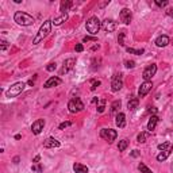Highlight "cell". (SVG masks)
Instances as JSON below:
<instances>
[{"instance_id": "cell-1", "label": "cell", "mask_w": 173, "mask_h": 173, "mask_svg": "<svg viewBox=\"0 0 173 173\" xmlns=\"http://www.w3.org/2000/svg\"><path fill=\"white\" fill-rule=\"evenodd\" d=\"M51 25H53V20L48 19L43 22V25L41 26V29H39L38 34L35 35V38H34V41H32V45H38L41 41H43V39L46 38V37L50 34L51 31Z\"/></svg>"}, {"instance_id": "cell-2", "label": "cell", "mask_w": 173, "mask_h": 173, "mask_svg": "<svg viewBox=\"0 0 173 173\" xmlns=\"http://www.w3.org/2000/svg\"><path fill=\"white\" fill-rule=\"evenodd\" d=\"M14 20L20 26H31L34 23V18L27 12H23V11H16L15 15H14Z\"/></svg>"}, {"instance_id": "cell-3", "label": "cell", "mask_w": 173, "mask_h": 173, "mask_svg": "<svg viewBox=\"0 0 173 173\" xmlns=\"http://www.w3.org/2000/svg\"><path fill=\"white\" fill-rule=\"evenodd\" d=\"M85 29H86V31L89 32V34L96 35L97 32H99V30L102 29V23H100L99 18H97V16H91L89 19L86 20V23H85Z\"/></svg>"}, {"instance_id": "cell-4", "label": "cell", "mask_w": 173, "mask_h": 173, "mask_svg": "<svg viewBox=\"0 0 173 173\" xmlns=\"http://www.w3.org/2000/svg\"><path fill=\"white\" fill-rule=\"evenodd\" d=\"M25 86H26V84H25V83H22V81L12 84V85H11L10 88L7 89L6 96H7V97H15V96H18L19 93H22V92H23Z\"/></svg>"}, {"instance_id": "cell-5", "label": "cell", "mask_w": 173, "mask_h": 173, "mask_svg": "<svg viewBox=\"0 0 173 173\" xmlns=\"http://www.w3.org/2000/svg\"><path fill=\"white\" fill-rule=\"evenodd\" d=\"M68 108H69V112L77 114V112H81L84 110V103L81 102L80 97H73L68 103Z\"/></svg>"}, {"instance_id": "cell-6", "label": "cell", "mask_w": 173, "mask_h": 173, "mask_svg": "<svg viewBox=\"0 0 173 173\" xmlns=\"http://www.w3.org/2000/svg\"><path fill=\"white\" fill-rule=\"evenodd\" d=\"M100 137L103 139H106L108 143H112L116 139V137H118V133L114 128H103L102 131H100Z\"/></svg>"}, {"instance_id": "cell-7", "label": "cell", "mask_w": 173, "mask_h": 173, "mask_svg": "<svg viewBox=\"0 0 173 173\" xmlns=\"http://www.w3.org/2000/svg\"><path fill=\"white\" fill-rule=\"evenodd\" d=\"M122 86H123V74L122 73H116L115 76L112 77L111 91H112V92H118Z\"/></svg>"}, {"instance_id": "cell-8", "label": "cell", "mask_w": 173, "mask_h": 173, "mask_svg": "<svg viewBox=\"0 0 173 173\" xmlns=\"http://www.w3.org/2000/svg\"><path fill=\"white\" fill-rule=\"evenodd\" d=\"M156 73H157V65L150 64V65H148V66L145 68L143 73H142V77H143L145 81H150V79L153 76H156Z\"/></svg>"}, {"instance_id": "cell-9", "label": "cell", "mask_w": 173, "mask_h": 173, "mask_svg": "<svg viewBox=\"0 0 173 173\" xmlns=\"http://www.w3.org/2000/svg\"><path fill=\"white\" fill-rule=\"evenodd\" d=\"M151 88H153V83H151V81H145L143 84H141L139 89H138V96L145 97L151 91Z\"/></svg>"}, {"instance_id": "cell-10", "label": "cell", "mask_w": 173, "mask_h": 173, "mask_svg": "<svg viewBox=\"0 0 173 173\" xmlns=\"http://www.w3.org/2000/svg\"><path fill=\"white\" fill-rule=\"evenodd\" d=\"M43 127H45V120H43V119H37L35 122L31 125L32 134H35V135L41 134V131L43 130Z\"/></svg>"}, {"instance_id": "cell-11", "label": "cell", "mask_w": 173, "mask_h": 173, "mask_svg": "<svg viewBox=\"0 0 173 173\" xmlns=\"http://www.w3.org/2000/svg\"><path fill=\"white\" fill-rule=\"evenodd\" d=\"M116 22L115 20H112V19H106L104 22L102 23V27H103V30L104 31H107V32H112V31H115L116 30Z\"/></svg>"}, {"instance_id": "cell-12", "label": "cell", "mask_w": 173, "mask_h": 173, "mask_svg": "<svg viewBox=\"0 0 173 173\" xmlns=\"http://www.w3.org/2000/svg\"><path fill=\"white\" fill-rule=\"evenodd\" d=\"M119 18H120V20H122L125 25H130V22H131V11L128 10V8H123L122 11H120V14H119Z\"/></svg>"}, {"instance_id": "cell-13", "label": "cell", "mask_w": 173, "mask_h": 173, "mask_svg": "<svg viewBox=\"0 0 173 173\" xmlns=\"http://www.w3.org/2000/svg\"><path fill=\"white\" fill-rule=\"evenodd\" d=\"M43 148L46 149H54V148H60V141H57L56 138H48V139H45V142H43Z\"/></svg>"}, {"instance_id": "cell-14", "label": "cell", "mask_w": 173, "mask_h": 173, "mask_svg": "<svg viewBox=\"0 0 173 173\" xmlns=\"http://www.w3.org/2000/svg\"><path fill=\"white\" fill-rule=\"evenodd\" d=\"M169 42H170V39L168 35H160L156 39L154 43H156V46H158V48H165V46L169 45Z\"/></svg>"}, {"instance_id": "cell-15", "label": "cell", "mask_w": 173, "mask_h": 173, "mask_svg": "<svg viewBox=\"0 0 173 173\" xmlns=\"http://www.w3.org/2000/svg\"><path fill=\"white\" fill-rule=\"evenodd\" d=\"M62 83V80L60 79V77H56V76H53V77H50L48 81H46L45 84H43V86L45 88H51V86H57V85H60V84Z\"/></svg>"}, {"instance_id": "cell-16", "label": "cell", "mask_w": 173, "mask_h": 173, "mask_svg": "<svg viewBox=\"0 0 173 173\" xmlns=\"http://www.w3.org/2000/svg\"><path fill=\"white\" fill-rule=\"evenodd\" d=\"M76 64V60L74 58H68L66 61H64V68H62V73H68L69 71H72Z\"/></svg>"}, {"instance_id": "cell-17", "label": "cell", "mask_w": 173, "mask_h": 173, "mask_svg": "<svg viewBox=\"0 0 173 173\" xmlns=\"http://www.w3.org/2000/svg\"><path fill=\"white\" fill-rule=\"evenodd\" d=\"M115 123H116V126H118L119 128H123L126 126V115L123 114V112H119L118 115H116Z\"/></svg>"}, {"instance_id": "cell-18", "label": "cell", "mask_w": 173, "mask_h": 173, "mask_svg": "<svg viewBox=\"0 0 173 173\" xmlns=\"http://www.w3.org/2000/svg\"><path fill=\"white\" fill-rule=\"evenodd\" d=\"M158 120H160V119H158V116L157 115H151V118L149 119V122H148V130L149 131H153L154 128L157 127V123H158Z\"/></svg>"}, {"instance_id": "cell-19", "label": "cell", "mask_w": 173, "mask_h": 173, "mask_svg": "<svg viewBox=\"0 0 173 173\" xmlns=\"http://www.w3.org/2000/svg\"><path fill=\"white\" fill-rule=\"evenodd\" d=\"M73 170H74V173H88V172H89L88 167H85V165H83V164H80V162L74 164V165H73Z\"/></svg>"}, {"instance_id": "cell-20", "label": "cell", "mask_w": 173, "mask_h": 173, "mask_svg": "<svg viewBox=\"0 0 173 173\" xmlns=\"http://www.w3.org/2000/svg\"><path fill=\"white\" fill-rule=\"evenodd\" d=\"M72 6H73L72 1H69V0H62L61 4H60V11H61L62 14H66Z\"/></svg>"}, {"instance_id": "cell-21", "label": "cell", "mask_w": 173, "mask_h": 173, "mask_svg": "<svg viewBox=\"0 0 173 173\" xmlns=\"http://www.w3.org/2000/svg\"><path fill=\"white\" fill-rule=\"evenodd\" d=\"M138 104H139V99H138V97H133V99L128 100L127 108L130 110V111H134V110L138 107Z\"/></svg>"}, {"instance_id": "cell-22", "label": "cell", "mask_w": 173, "mask_h": 173, "mask_svg": "<svg viewBox=\"0 0 173 173\" xmlns=\"http://www.w3.org/2000/svg\"><path fill=\"white\" fill-rule=\"evenodd\" d=\"M120 106H122V102L120 100H115V102H112L111 104V114H114V115H118L119 114V108H120Z\"/></svg>"}, {"instance_id": "cell-23", "label": "cell", "mask_w": 173, "mask_h": 173, "mask_svg": "<svg viewBox=\"0 0 173 173\" xmlns=\"http://www.w3.org/2000/svg\"><path fill=\"white\" fill-rule=\"evenodd\" d=\"M66 20H68V14H62L61 16L54 18V20H53V25H54V26H60V25H62L64 22H66Z\"/></svg>"}, {"instance_id": "cell-24", "label": "cell", "mask_w": 173, "mask_h": 173, "mask_svg": "<svg viewBox=\"0 0 173 173\" xmlns=\"http://www.w3.org/2000/svg\"><path fill=\"white\" fill-rule=\"evenodd\" d=\"M170 154V150H162L160 154L157 156V161H160V162H162V161H165L168 157H169Z\"/></svg>"}, {"instance_id": "cell-25", "label": "cell", "mask_w": 173, "mask_h": 173, "mask_svg": "<svg viewBox=\"0 0 173 173\" xmlns=\"http://www.w3.org/2000/svg\"><path fill=\"white\" fill-rule=\"evenodd\" d=\"M127 50V53H130V54H137V56H141L145 53L143 49H133V48H127L126 49Z\"/></svg>"}, {"instance_id": "cell-26", "label": "cell", "mask_w": 173, "mask_h": 173, "mask_svg": "<svg viewBox=\"0 0 173 173\" xmlns=\"http://www.w3.org/2000/svg\"><path fill=\"white\" fill-rule=\"evenodd\" d=\"M127 146H128V141H127V139H122V141H119V145H118L119 151H125Z\"/></svg>"}, {"instance_id": "cell-27", "label": "cell", "mask_w": 173, "mask_h": 173, "mask_svg": "<svg viewBox=\"0 0 173 173\" xmlns=\"http://www.w3.org/2000/svg\"><path fill=\"white\" fill-rule=\"evenodd\" d=\"M148 133H139L138 134V137H137V141L139 142V143H145L146 142V138H148Z\"/></svg>"}, {"instance_id": "cell-28", "label": "cell", "mask_w": 173, "mask_h": 173, "mask_svg": "<svg viewBox=\"0 0 173 173\" xmlns=\"http://www.w3.org/2000/svg\"><path fill=\"white\" fill-rule=\"evenodd\" d=\"M138 169L141 170V173H153L145 164H139V165H138Z\"/></svg>"}, {"instance_id": "cell-29", "label": "cell", "mask_w": 173, "mask_h": 173, "mask_svg": "<svg viewBox=\"0 0 173 173\" xmlns=\"http://www.w3.org/2000/svg\"><path fill=\"white\" fill-rule=\"evenodd\" d=\"M31 170L32 172H37V173H41L42 170H43V167H42L41 164H37V165L34 164V165L31 167Z\"/></svg>"}, {"instance_id": "cell-30", "label": "cell", "mask_w": 173, "mask_h": 173, "mask_svg": "<svg viewBox=\"0 0 173 173\" xmlns=\"http://www.w3.org/2000/svg\"><path fill=\"white\" fill-rule=\"evenodd\" d=\"M125 37H126V32L122 31V32H119V37H118V42H119V45L123 46L125 45Z\"/></svg>"}, {"instance_id": "cell-31", "label": "cell", "mask_w": 173, "mask_h": 173, "mask_svg": "<svg viewBox=\"0 0 173 173\" xmlns=\"http://www.w3.org/2000/svg\"><path fill=\"white\" fill-rule=\"evenodd\" d=\"M169 146H170L169 142H164V143L158 145L157 148H158V150H168V148H169Z\"/></svg>"}, {"instance_id": "cell-32", "label": "cell", "mask_w": 173, "mask_h": 173, "mask_svg": "<svg viewBox=\"0 0 173 173\" xmlns=\"http://www.w3.org/2000/svg\"><path fill=\"white\" fill-rule=\"evenodd\" d=\"M57 69V64L56 62H51V64H49L48 66H46V71L48 72H53V71H56Z\"/></svg>"}, {"instance_id": "cell-33", "label": "cell", "mask_w": 173, "mask_h": 173, "mask_svg": "<svg viewBox=\"0 0 173 173\" xmlns=\"http://www.w3.org/2000/svg\"><path fill=\"white\" fill-rule=\"evenodd\" d=\"M0 43H1V45H0V50H1V51L7 50V49H8V46H10V45H8V42H7V41H1V42H0Z\"/></svg>"}, {"instance_id": "cell-34", "label": "cell", "mask_w": 173, "mask_h": 173, "mask_svg": "<svg viewBox=\"0 0 173 173\" xmlns=\"http://www.w3.org/2000/svg\"><path fill=\"white\" fill-rule=\"evenodd\" d=\"M69 126H72V122H64L58 126V128H60V130H65V128L69 127Z\"/></svg>"}, {"instance_id": "cell-35", "label": "cell", "mask_w": 173, "mask_h": 173, "mask_svg": "<svg viewBox=\"0 0 173 173\" xmlns=\"http://www.w3.org/2000/svg\"><path fill=\"white\" fill-rule=\"evenodd\" d=\"M125 66L127 68V69H133V68L135 66V62L134 61H125Z\"/></svg>"}, {"instance_id": "cell-36", "label": "cell", "mask_w": 173, "mask_h": 173, "mask_svg": "<svg viewBox=\"0 0 173 173\" xmlns=\"http://www.w3.org/2000/svg\"><path fill=\"white\" fill-rule=\"evenodd\" d=\"M95 42L96 41V37H84L83 38V42Z\"/></svg>"}, {"instance_id": "cell-37", "label": "cell", "mask_w": 173, "mask_h": 173, "mask_svg": "<svg viewBox=\"0 0 173 173\" xmlns=\"http://www.w3.org/2000/svg\"><path fill=\"white\" fill-rule=\"evenodd\" d=\"M156 4H157L158 7H165V6H168V1L165 0V1H160V0H156Z\"/></svg>"}, {"instance_id": "cell-38", "label": "cell", "mask_w": 173, "mask_h": 173, "mask_svg": "<svg viewBox=\"0 0 173 173\" xmlns=\"http://www.w3.org/2000/svg\"><path fill=\"white\" fill-rule=\"evenodd\" d=\"M130 156H131V157H134V158H137V157H139V156H141V153H139L138 150H133L131 153H130Z\"/></svg>"}, {"instance_id": "cell-39", "label": "cell", "mask_w": 173, "mask_h": 173, "mask_svg": "<svg viewBox=\"0 0 173 173\" xmlns=\"http://www.w3.org/2000/svg\"><path fill=\"white\" fill-rule=\"evenodd\" d=\"M97 85H100V81L97 80V81H93V84H92V86H91V91H95L97 88Z\"/></svg>"}, {"instance_id": "cell-40", "label": "cell", "mask_w": 173, "mask_h": 173, "mask_svg": "<svg viewBox=\"0 0 173 173\" xmlns=\"http://www.w3.org/2000/svg\"><path fill=\"white\" fill-rule=\"evenodd\" d=\"M104 110H106V106H104V102H102V104L97 107V112H103Z\"/></svg>"}, {"instance_id": "cell-41", "label": "cell", "mask_w": 173, "mask_h": 173, "mask_svg": "<svg viewBox=\"0 0 173 173\" xmlns=\"http://www.w3.org/2000/svg\"><path fill=\"white\" fill-rule=\"evenodd\" d=\"M84 50V46L81 45V43H79V45H76V51L77 53H81V51Z\"/></svg>"}, {"instance_id": "cell-42", "label": "cell", "mask_w": 173, "mask_h": 173, "mask_svg": "<svg viewBox=\"0 0 173 173\" xmlns=\"http://www.w3.org/2000/svg\"><path fill=\"white\" fill-rule=\"evenodd\" d=\"M157 111H158V110L156 108V107H149V112H150V114H156Z\"/></svg>"}, {"instance_id": "cell-43", "label": "cell", "mask_w": 173, "mask_h": 173, "mask_svg": "<svg viewBox=\"0 0 173 173\" xmlns=\"http://www.w3.org/2000/svg\"><path fill=\"white\" fill-rule=\"evenodd\" d=\"M167 15H168V16H173V7H172V8H168Z\"/></svg>"}, {"instance_id": "cell-44", "label": "cell", "mask_w": 173, "mask_h": 173, "mask_svg": "<svg viewBox=\"0 0 173 173\" xmlns=\"http://www.w3.org/2000/svg\"><path fill=\"white\" fill-rule=\"evenodd\" d=\"M41 160V157H39V156H37L35 158H34V161H32V162H35V164H38V161Z\"/></svg>"}, {"instance_id": "cell-45", "label": "cell", "mask_w": 173, "mask_h": 173, "mask_svg": "<svg viewBox=\"0 0 173 173\" xmlns=\"http://www.w3.org/2000/svg\"><path fill=\"white\" fill-rule=\"evenodd\" d=\"M18 161H19V157H15V158H14V162H15V164H18Z\"/></svg>"}, {"instance_id": "cell-46", "label": "cell", "mask_w": 173, "mask_h": 173, "mask_svg": "<svg viewBox=\"0 0 173 173\" xmlns=\"http://www.w3.org/2000/svg\"><path fill=\"white\" fill-rule=\"evenodd\" d=\"M170 151H173V146H172V149H170Z\"/></svg>"}]
</instances>
